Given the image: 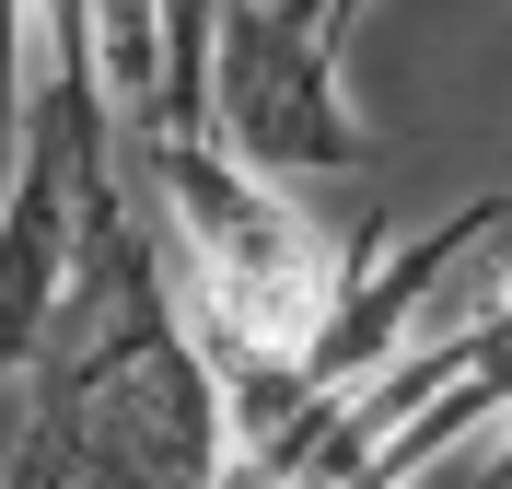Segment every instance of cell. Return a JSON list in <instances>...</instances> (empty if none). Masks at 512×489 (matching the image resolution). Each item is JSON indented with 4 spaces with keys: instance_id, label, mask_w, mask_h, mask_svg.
<instances>
[{
    "instance_id": "cell-1",
    "label": "cell",
    "mask_w": 512,
    "mask_h": 489,
    "mask_svg": "<svg viewBox=\"0 0 512 489\" xmlns=\"http://www.w3.org/2000/svg\"><path fill=\"white\" fill-rule=\"evenodd\" d=\"M233 396L187 292L163 268L152 210L128 198L82 245V292L24 373V431L0 455V489H222Z\"/></svg>"
},
{
    "instance_id": "cell-2",
    "label": "cell",
    "mask_w": 512,
    "mask_h": 489,
    "mask_svg": "<svg viewBox=\"0 0 512 489\" xmlns=\"http://www.w3.org/2000/svg\"><path fill=\"white\" fill-rule=\"evenodd\" d=\"M128 175H140V210L163 233V268L187 292V326L222 361L233 396V443H268L280 420H303L315 396V361L350 315L373 245L361 233H326L291 175H256L222 129L198 140H128Z\"/></svg>"
},
{
    "instance_id": "cell-3",
    "label": "cell",
    "mask_w": 512,
    "mask_h": 489,
    "mask_svg": "<svg viewBox=\"0 0 512 489\" xmlns=\"http://www.w3.org/2000/svg\"><path fill=\"white\" fill-rule=\"evenodd\" d=\"M210 129H222L256 175H361V163H373V129H361V105H350L338 47H315L280 0H233L222 12Z\"/></svg>"
},
{
    "instance_id": "cell-4",
    "label": "cell",
    "mask_w": 512,
    "mask_h": 489,
    "mask_svg": "<svg viewBox=\"0 0 512 489\" xmlns=\"http://www.w3.org/2000/svg\"><path fill=\"white\" fill-rule=\"evenodd\" d=\"M24 94H35V0H0V175L24 140Z\"/></svg>"
},
{
    "instance_id": "cell-5",
    "label": "cell",
    "mask_w": 512,
    "mask_h": 489,
    "mask_svg": "<svg viewBox=\"0 0 512 489\" xmlns=\"http://www.w3.org/2000/svg\"><path fill=\"white\" fill-rule=\"evenodd\" d=\"M419 489H512V408L478 431V443H466V455H443V466H431Z\"/></svg>"
},
{
    "instance_id": "cell-6",
    "label": "cell",
    "mask_w": 512,
    "mask_h": 489,
    "mask_svg": "<svg viewBox=\"0 0 512 489\" xmlns=\"http://www.w3.org/2000/svg\"><path fill=\"white\" fill-rule=\"evenodd\" d=\"M280 12H291L303 35H315V47H350V24L373 12V0H280Z\"/></svg>"
}]
</instances>
